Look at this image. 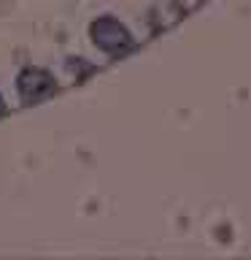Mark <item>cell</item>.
I'll use <instances>...</instances> for the list:
<instances>
[{"label":"cell","instance_id":"6da1fadb","mask_svg":"<svg viewBox=\"0 0 251 260\" xmlns=\"http://www.w3.org/2000/svg\"><path fill=\"white\" fill-rule=\"evenodd\" d=\"M0 111H3V101H0Z\"/></svg>","mask_w":251,"mask_h":260}]
</instances>
